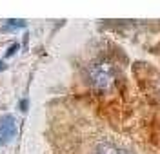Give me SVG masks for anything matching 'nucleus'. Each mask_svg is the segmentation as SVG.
<instances>
[{
	"instance_id": "obj_1",
	"label": "nucleus",
	"mask_w": 160,
	"mask_h": 154,
	"mask_svg": "<svg viewBox=\"0 0 160 154\" xmlns=\"http://www.w3.org/2000/svg\"><path fill=\"white\" fill-rule=\"evenodd\" d=\"M89 82L97 91H109L117 82V69L113 67V63L102 60L91 65L89 72Z\"/></svg>"
},
{
	"instance_id": "obj_5",
	"label": "nucleus",
	"mask_w": 160,
	"mask_h": 154,
	"mask_svg": "<svg viewBox=\"0 0 160 154\" xmlns=\"http://www.w3.org/2000/svg\"><path fill=\"white\" fill-rule=\"evenodd\" d=\"M2 67H4V65H2V62H0V69H2Z\"/></svg>"
},
{
	"instance_id": "obj_2",
	"label": "nucleus",
	"mask_w": 160,
	"mask_h": 154,
	"mask_svg": "<svg viewBox=\"0 0 160 154\" xmlns=\"http://www.w3.org/2000/svg\"><path fill=\"white\" fill-rule=\"evenodd\" d=\"M17 134V122L13 116H4L0 120V145L8 143Z\"/></svg>"
},
{
	"instance_id": "obj_4",
	"label": "nucleus",
	"mask_w": 160,
	"mask_h": 154,
	"mask_svg": "<svg viewBox=\"0 0 160 154\" xmlns=\"http://www.w3.org/2000/svg\"><path fill=\"white\" fill-rule=\"evenodd\" d=\"M24 26V22L22 20H9L8 22V26L4 27V31H15V29H20Z\"/></svg>"
},
{
	"instance_id": "obj_3",
	"label": "nucleus",
	"mask_w": 160,
	"mask_h": 154,
	"mask_svg": "<svg viewBox=\"0 0 160 154\" xmlns=\"http://www.w3.org/2000/svg\"><path fill=\"white\" fill-rule=\"evenodd\" d=\"M95 154H129V152H128L126 149L118 147V145L109 143V142H104V143H100L98 147H97Z\"/></svg>"
}]
</instances>
